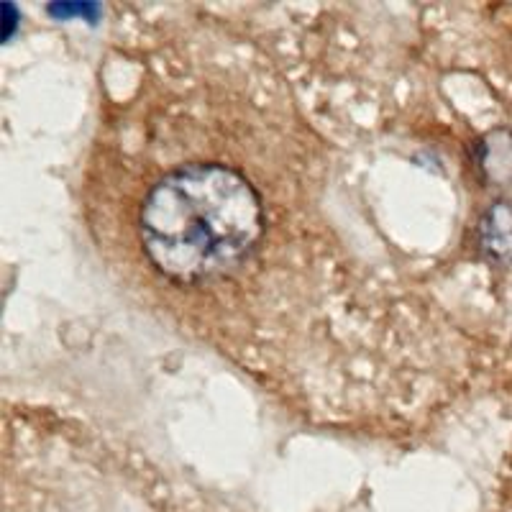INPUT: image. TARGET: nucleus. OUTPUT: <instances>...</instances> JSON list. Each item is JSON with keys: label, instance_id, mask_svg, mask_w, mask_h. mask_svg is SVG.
<instances>
[{"label": "nucleus", "instance_id": "f257e3e1", "mask_svg": "<svg viewBox=\"0 0 512 512\" xmlns=\"http://www.w3.org/2000/svg\"><path fill=\"white\" fill-rule=\"evenodd\" d=\"M149 262L177 282H203L239 267L264 231L259 192L223 164H182L159 177L139 213Z\"/></svg>", "mask_w": 512, "mask_h": 512}, {"label": "nucleus", "instance_id": "f03ea898", "mask_svg": "<svg viewBox=\"0 0 512 512\" xmlns=\"http://www.w3.org/2000/svg\"><path fill=\"white\" fill-rule=\"evenodd\" d=\"M482 241L487 251L502 262H512V208L497 203L489 210L482 226Z\"/></svg>", "mask_w": 512, "mask_h": 512}]
</instances>
